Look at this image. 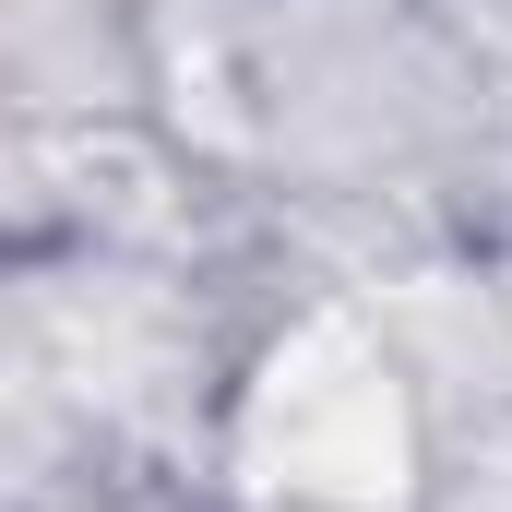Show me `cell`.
I'll use <instances>...</instances> for the list:
<instances>
[{
	"label": "cell",
	"mask_w": 512,
	"mask_h": 512,
	"mask_svg": "<svg viewBox=\"0 0 512 512\" xmlns=\"http://www.w3.org/2000/svg\"><path fill=\"white\" fill-rule=\"evenodd\" d=\"M239 465L251 489H286V501H334V512H393L405 501V393L370 358L358 322H310L262 358L251 405H239Z\"/></svg>",
	"instance_id": "obj_1"
}]
</instances>
